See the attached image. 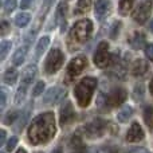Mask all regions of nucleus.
<instances>
[{
  "instance_id": "nucleus-39",
  "label": "nucleus",
  "mask_w": 153,
  "mask_h": 153,
  "mask_svg": "<svg viewBox=\"0 0 153 153\" xmlns=\"http://www.w3.org/2000/svg\"><path fill=\"white\" fill-rule=\"evenodd\" d=\"M8 31H10V24H8V22L3 20L1 24H0V35H1V36H4Z\"/></svg>"
},
{
  "instance_id": "nucleus-15",
  "label": "nucleus",
  "mask_w": 153,
  "mask_h": 153,
  "mask_svg": "<svg viewBox=\"0 0 153 153\" xmlns=\"http://www.w3.org/2000/svg\"><path fill=\"white\" fill-rule=\"evenodd\" d=\"M110 74L114 76L116 79H124L128 74V66H126V62H121L118 61L113 62L111 63V71Z\"/></svg>"
},
{
  "instance_id": "nucleus-41",
  "label": "nucleus",
  "mask_w": 153,
  "mask_h": 153,
  "mask_svg": "<svg viewBox=\"0 0 153 153\" xmlns=\"http://www.w3.org/2000/svg\"><path fill=\"white\" fill-rule=\"evenodd\" d=\"M0 138H1V141H0V145L1 146H4V144H5V137H7V132H5V130H1V132H0Z\"/></svg>"
},
{
  "instance_id": "nucleus-26",
  "label": "nucleus",
  "mask_w": 153,
  "mask_h": 153,
  "mask_svg": "<svg viewBox=\"0 0 153 153\" xmlns=\"http://www.w3.org/2000/svg\"><path fill=\"white\" fill-rule=\"evenodd\" d=\"M30 20H31V15L28 12H20L15 16V24L18 27H20V28L26 27L30 23Z\"/></svg>"
},
{
  "instance_id": "nucleus-3",
  "label": "nucleus",
  "mask_w": 153,
  "mask_h": 153,
  "mask_svg": "<svg viewBox=\"0 0 153 153\" xmlns=\"http://www.w3.org/2000/svg\"><path fill=\"white\" fill-rule=\"evenodd\" d=\"M98 81L93 76H85L82 78L74 87V95L78 105L81 108H87L91 102L93 94L97 89Z\"/></svg>"
},
{
  "instance_id": "nucleus-1",
  "label": "nucleus",
  "mask_w": 153,
  "mask_h": 153,
  "mask_svg": "<svg viewBox=\"0 0 153 153\" xmlns=\"http://www.w3.org/2000/svg\"><path fill=\"white\" fill-rule=\"evenodd\" d=\"M56 133L55 126V116L53 111H46L36 116L31 121L27 130L28 141L34 145L46 144L54 138Z\"/></svg>"
},
{
  "instance_id": "nucleus-37",
  "label": "nucleus",
  "mask_w": 153,
  "mask_h": 153,
  "mask_svg": "<svg viewBox=\"0 0 153 153\" xmlns=\"http://www.w3.org/2000/svg\"><path fill=\"white\" fill-rule=\"evenodd\" d=\"M0 95H1L0 108H1V110H4L5 105H7V90H5V87H1V89H0Z\"/></svg>"
},
{
  "instance_id": "nucleus-43",
  "label": "nucleus",
  "mask_w": 153,
  "mask_h": 153,
  "mask_svg": "<svg viewBox=\"0 0 153 153\" xmlns=\"http://www.w3.org/2000/svg\"><path fill=\"white\" fill-rule=\"evenodd\" d=\"M149 90H151V94L153 95V78H152L151 83H149Z\"/></svg>"
},
{
  "instance_id": "nucleus-35",
  "label": "nucleus",
  "mask_w": 153,
  "mask_h": 153,
  "mask_svg": "<svg viewBox=\"0 0 153 153\" xmlns=\"http://www.w3.org/2000/svg\"><path fill=\"white\" fill-rule=\"evenodd\" d=\"M120 28H121V23L120 22H114L113 24H111V28L110 31H109V35H110L111 39H116L117 35L120 34Z\"/></svg>"
},
{
  "instance_id": "nucleus-17",
  "label": "nucleus",
  "mask_w": 153,
  "mask_h": 153,
  "mask_svg": "<svg viewBox=\"0 0 153 153\" xmlns=\"http://www.w3.org/2000/svg\"><path fill=\"white\" fill-rule=\"evenodd\" d=\"M149 65L144 59H134V62L132 63V74L134 76H144L148 73Z\"/></svg>"
},
{
  "instance_id": "nucleus-21",
  "label": "nucleus",
  "mask_w": 153,
  "mask_h": 153,
  "mask_svg": "<svg viewBox=\"0 0 153 153\" xmlns=\"http://www.w3.org/2000/svg\"><path fill=\"white\" fill-rule=\"evenodd\" d=\"M48 45H50V36H42L39 40H38L36 45V50H35V58L39 59L40 56L43 55L46 50H47Z\"/></svg>"
},
{
  "instance_id": "nucleus-25",
  "label": "nucleus",
  "mask_w": 153,
  "mask_h": 153,
  "mask_svg": "<svg viewBox=\"0 0 153 153\" xmlns=\"http://www.w3.org/2000/svg\"><path fill=\"white\" fill-rule=\"evenodd\" d=\"M133 113H134V110H133L132 106H125V108H122L121 110L118 111L117 120H118L120 122H126V121H129V118L133 116Z\"/></svg>"
},
{
  "instance_id": "nucleus-45",
  "label": "nucleus",
  "mask_w": 153,
  "mask_h": 153,
  "mask_svg": "<svg viewBox=\"0 0 153 153\" xmlns=\"http://www.w3.org/2000/svg\"><path fill=\"white\" fill-rule=\"evenodd\" d=\"M149 28H151V31L153 32V19L151 20V23H149Z\"/></svg>"
},
{
  "instance_id": "nucleus-13",
  "label": "nucleus",
  "mask_w": 153,
  "mask_h": 153,
  "mask_svg": "<svg viewBox=\"0 0 153 153\" xmlns=\"http://www.w3.org/2000/svg\"><path fill=\"white\" fill-rule=\"evenodd\" d=\"M144 137H145V133L141 125L138 122H133L126 132V141L128 143H140L144 140Z\"/></svg>"
},
{
  "instance_id": "nucleus-8",
  "label": "nucleus",
  "mask_w": 153,
  "mask_h": 153,
  "mask_svg": "<svg viewBox=\"0 0 153 153\" xmlns=\"http://www.w3.org/2000/svg\"><path fill=\"white\" fill-rule=\"evenodd\" d=\"M153 8V0H143L133 11V20L138 24H145L149 20Z\"/></svg>"
},
{
  "instance_id": "nucleus-4",
  "label": "nucleus",
  "mask_w": 153,
  "mask_h": 153,
  "mask_svg": "<svg viewBox=\"0 0 153 153\" xmlns=\"http://www.w3.org/2000/svg\"><path fill=\"white\" fill-rule=\"evenodd\" d=\"M65 62V55L59 48H53L50 53L46 56V62H45V71L47 74H55Z\"/></svg>"
},
{
  "instance_id": "nucleus-6",
  "label": "nucleus",
  "mask_w": 153,
  "mask_h": 153,
  "mask_svg": "<svg viewBox=\"0 0 153 153\" xmlns=\"http://www.w3.org/2000/svg\"><path fill=\"white\" fill-rule=\"evenodd\" d=\"M111 58L113 55L109 51V45L108 42H101L97 46V50L94 53V63L100 69H105V67L111 65Z\"/></svg>"
},
{
  "instance_id": "nucleus-29",
  "label": "nucleus",
  "mask_w": 153,
  "mask_h": 153,
  "mask_svg": "<svg viewBox=\"0 0 153 153\" xmlns=\"http://www.w3.org/2000/svg\"><path fill=\"white\" fill-rule=\"evenodd\" d=\"M19 111L18 110H12L10 111V113L5 114L4 120H3V122H4V125H13L16 122V120L19 118Z\"/></svg>"
},
{
  "instance_id": "nucleus-28",
  "label": "nucleus",
  "mask_w": 153,
  "mask_h": 153,
  "mask_svg": "<svg viewBox=\"0 0 153 153\" xmlns=\"http://www.w3.org/2000/svg\"><path fill=\"white\" fill-rule=\"evenodd\" d=\"M53 1H54V0H43L42 8H40V12H39V19H38V23H40V22L45 19V16L47 15V12L50 11Z\"/></svg>"
},
{
  "instance_id": "nucleus-18",
  "label": "nucleus",
  "mask_w": 153,
  "mask_h": 153,
  "mask_svg": "<svg viewBox=\"0 0 153 153\" xmlns=\"http://www.w3.org/2000/svg\"><path fill=\"white\" fill-rule=\"evenodd\" d=\"M66 13H67V4L65 1L59 3L58 8H56V13H55V23L61 24V31H65V27H66Z\"/></svg>"
},
{
  "instance_id": "nucleus-11",
  "label": "nucleus",
  "mask_w": 153,
  "mask_h": 153,
  "mask_svg": "<svg viewBox=\"0 0 153 153\" xmlns=\"http://www.w3.org/2000/svg\"><path fill=\"white\" fill-rule=\"evenodd\" d=\"M75 118V111L74 108H73V103L70 101H66V102L62 103L61 110H59V122H61L62 126L65 125H69L74 121Z\"/></svg>"
},
{
  "instance_id": "nucleus-20",
  "label": "nucleus",
  "mask_w": 153,
  "mask_h": 153,
  "mask_svg": "<svg viewBox=\"0 0 153 153\" xmlns=\"http://www.w3.org/2000/svg\"><path fill=\"white\" fill-rule=\"evenodd\" d=\"M129 43L134 50H140L144 46V43H145V35H144L143 32H134V34L130 36Z\"/></svg>"
},
{
  "instance_id": "nucleus-32",
  "label": "nucleus",
  "mask_w": 153,
  "mask_h": 153,
  "mask_svg": "<svg viewBox=\"0 0 153 153\" xmlns=\"http://www.w3.org/2000/svg\"><path fill=\"white\" fill-rule=\"evenodd\" d=\"M70 146H71V149H85L81 136H78V134L73 136V138L70 140Z\"/></svg>"
},
{
  "instance_id": "nucleus-12",
  "label": "nucleus",
  "mask_w": 153,
  "mask_h": 153,
  "mask_svg": "<svg viewBox=\"0 0 153 153\" xmlns=\"http://www.w3.org/2000/svg\"><path fill=\"white\" fill-rule=\"evenodd\" d=\"M36 74H38L36 65H34V63L27 65V66L23 69V71H22V75H20V86L28 89V87L32 85L34 79L36 78Z\"/></svg>"
},
{
  "instance_id": "nucleus-38",
  "label": "nucleus",
  "mask_w": 153,
  "mask_h": 153,
  "mask_svg": "<svg viewBox=\"0 0 153 153\" xmlns=\"http://www.w3.org/2000/svg\"><path fill=\"white\" fill-rule=\"evenodd\" d=\"M16 144H18V138L16 137H11L10 140L7 141V144H5V149H7V152H11V151H13L15 149V146H16Z\"/></svg>"
},
{
  "instance_id": "nucleus-40",
  "label": "nucleus",
  "mask_w": 153,
  "mask_h": 153,
  "mask_svg": "<svg viewBox=\"0 0 153 153\" xmlns=\"http://www.w3.org/2000/svg\"><path fill=\"white\" fill-rule=\"evenodd\" d=\"M32 1H34V0H22L20 1V8L22 10H27V8L31 7Z\"/></svg>"
},
{
  "instance_id": "nucleus-34",
  "label": "nucleus",
  "mask_w": 153,
  "mask_h": 153,
  "mask_svg": "<svg viewBox=\"0 0 153 153\" xmlns=\"http://www.w3.org/2000/svg\"><path fill=\"white\" fill-rule=\"evenodd\" d=\"M45 91V82L43 81H38L35 83V86L32 87V97H39L43 94Z\"/></svg>"
},
{
  "instance_id": "nucleus-27",
  "label": "nucleus",
  "mask_w": 153,
  "mask_h": 153,
  "mask_svg": "<svg viewBox=\"0 0 153 153\" xmlns=\"http://www.w3.org/2000/svg\"><path fill=\"white\" fill-rule=\"evenodd\" d=\"M144 121L149 129H153V106H145L144 109Z\"/></svg>"
},
{
  "instance_id": "nucleus-16",
  "label": "nucleus",
  "mask_w": 153,
  "mask_h": 153,
  "mask_svg": "<svg viewBox=\"0 0 153 153\" xmlns=\"http://www.w3.org/2000/svg\"><path fill=\"white\" fill-rule=\"evenodd\" d=\"M31 110H32V102H30V105L27 106L26 109H24L23 111H22L20 114H19V118L16 120V122L13 125H15V130L16 132H22L23 130V128L26 126L27 121L30 120V114H31Z\"/></svg>"
},
{
  "instance_id": "nucleus-19",
  "label": "nucleus",
  "mask_w": 153,
  "mask_h": 153,
  "mask_svg": "<svg viewBox=\"0 0 153 153\" xmlns=\"http://www.w3.org/2000/svg\"><path fill=\"white\" fill-rule=\"evenodd\" d=\"M28 48H30V45H24L15 51V54H13V56H12V63L15 65V66H20V65L26 61Z\"/></svg>"
},
{
  "instance_id": "nucleus-42",
  "label": "nucleus",
  "mask_w": 153,
  "mask_h": 153,
  "mask_svg": "<svg viewBox=\"0 0 153 153\" xmlns=\"http://www.w3.org/2000/svg\"><path fill=\"white\" fill-rule=\"evenodd\" d=\"M51 153H63V149H62V146H56L51 151Z\"/></svg>"
},
{
  "instance_id": "nucleus-30",
  "label": "nucleus",
  "mask_w": 153,
  "mask_h": 153,
  "mask_svg": "<svg viewBox=\"0 0 153 153\" xmlns=\"http://www.w3.org/2000/svg\"><path fill=\"white\" fill-rule=\"evenodd\" d=\"M27 91H28V89H26V87H23V86H19L18 87L16 97H15V103H16V105H20V103L24 102L26 95H27Z\"/></svg>"
},
{
  "instance_id": "nucleus-33",
  "label": "nucleus",
  "mask_w": 153,
  "mask_h": 153,
  "mask_svg": "<svg viewBox=\"0 0 153 153\" xmlns=\"http://www.w3.org/2000/svg\"><path fill=\"white\" fill-rule=\"evenodd\" d=\"M18 5V1L16 0H4V4H3V10H4V13H11Z\"/></svg>"
},
{
  "instance_id": "nucleus-31",
  "label": "nucleus",
  "mask_w": 153,
  "mask_h": 153,
  "mask_svg": "<svg viewBox=\"0 0 153 153\" xmlns=\"http://www.w3.org/2000/svg\"><path fill=\"white\" fill-rule=\"evenodd\" d=\"M11 47H12V43L8 42V40H3V42L0 43V59H1V61L5 59L7 54L10 53Z\"/></svg>"
},
{
  "instance_id": "nucleus-36",
  "label": "nucleus",
  "mask_w": 153,
  "mask_h": 153,
  "mask_svg": "<svg viewBox=\"0 0 153 153\" xmlns=\"http://www.w3.org/2000/svg\"><path fill=\"white\" fill-rule=\"evenodd\" d=\"M144 51H145V56L148 58V61L153 62V43H148V45H145Z\"/></svg>"
},
{
  "instance_id": "nucleus-2",
  "label": "nucleus",
  "mask_w": 153,
  "mask_h": 153,
  "mask_svg": "<svg viewBox=\"0 0 153 153\" xmlns=\"http://www.w3.org/2000/svg\"><path fill=\"white\" fill-rule=\"evenodd\" d=\"M93 34V23L90 19H82L78 20L74 26L71 27L69 34V40H67V45L71 48V51L74 48L82 46L83 43H86L90 39Z\"/></svg>"
},
{
  "instance_id": "nucleus-44",
  "label": "nucleus",
  "mask_w": 153,
  "mask_h": 153,
  "mask_svg": "<svg viewBox=\"0 0 153 153\" xmlns=\"http://www.w3.org/2000/svg\"><path fill=\"white\" fill-rule=\"evenodd\" d=\"M15 153H27V151H26V149H23V148H20V149H18Z\"/></svg>"
},
{
  "instance_id": "nucleus-22",
  "label": "nucleus",
  "mask_w": 153,
  "mask_h": 153,
  "mask_svg": "<svg viewBox=\"0 0 153 153\" xmlns=\"http://www.w3.org/2000/svg\"><path fill=\"white\" fill-rule=\"evenodd\" d=\"M91 8V0H78L74 10V15H83Z\"/></svg>"
},
{
  "instance_id": "nucleus-10",
  "label": "nucleus",
  "mask_w": 153,
  "mask_h": 153,
  "mask_svg": "<svg viewBox=\"0 0 153 153\" xmlns=\"http://www.w3.org/2000/svg\"><path fill=\"white\" fill-rule=\"evenodd\" d=\"M66 90L61 86H53L43 94V103L47 106H53L55 103L61 102L66 97Z\"/></svg>"
},
{
  "instance_id": "nucleus-46",
  "label": "nucleus",
  "mask_w": 153,
  "mask_h": 153,
  "mask_svg": "<svg viewBox=\"0 0 153 153\" xmlns=\"http://www.w3.org/2000/svg\"><path fill=\"white\" fill-rule=\"evenodd\" d=\"M36 153H43V152H36Z\"/></svg>"
},
{
  "instance_id": "nucleus-9",
  "label": "nucleus",
  "mask_w": 153,
  "mask_h": 153,
  "mask_svg": "<svg viewBox=\"0 0 153 153\" xmlns=\"http://www.w3.org/2000/svg\"><path fill=\"white\" fill-rule=\"evenodd\" d=\"M86 67H87V58L85 55H78L75 58H73L70 61V63L67 65V69H66L67 78L70 79L76 78L79 74L83 73V70Z\"/></svg>"
},
{
  "instance_id": "nucleus-14",
  "label": "nucleus",
  "mask_w": 153,
  "mask_h": 153,
  "mask_svg": "<svg viewBox=\"0 0 153 153\" xmlns=\"http://www.w3.org/2000/svg\"><path fill=\"white\" fill-rule=\"evenodd\" d=\"M110 8H111L110 0H97L95 1L94 11H95V16H97L98 20H103L109 15Z\"/></svg>"
},
{
  "instance_id": "nucleus-7",
  "label": "nucleus",
  "mask_w": 153,
  "mask_h": 153,
  "mask_svg": "<svg viewBox=\"0 0 153 153\" xmlns=\"http://www.w3.org/2000/svg\"><path fill=\"white\" fill-rule=\"evenodd\" d=\"M106 128H108V124H106L103 120L101 118H95L93 121L87 122L83 126V133L87 138H100L105 134Z\"/></svg>"
},
{
  "instance_id": "nucleus-23",
  "label": "nucleus",
  "mask_w": 153,
  "mask_h": 153,
  "mask_svg": "<svg viewBox=\"0 0 153 153\" xmlns=\"http://www.w3.org/2000/svg\"><path fill=\"white\" fill-rule=\"evenodd\" d=\"M18 76H19V73L16 69H7V71L4 73V76H3V81L5 82V85H11L12 86L16 81H18Z\"/></svg>"
},
{
  "instance_id": "nucleus-5",
  "label": "nucleus",
  "mask_w": 153,
  "mask_h": 153,
  "mask_svg": "<svg viewBox=\"0 0 153 153\" xmlns=\"http://www.w3.org/2000/svg\"><path fill=\"white\" fill-rule=\"evenodd\" d=\"M128 97V91L121 86L113 87L109 90V93L103 97V103L106 105V108H118L125 102Z\"/></svg>"
},
{
  "instance_id": "nucleus-24",
  "label": "nucleus",
  "mask_w": 153,
  "mask_h": 153,
  "mask_svg": "<svg viewBox=\"0 0 153 153\" xmlns=\"http://www.w3.org/2000/svg\"><path fill=\"white\" fill-rule=\"evenodd\" d=\"M136 0H120V4H118V11L122 16H126L128 13L132 11L133 5H134Z\"/></svg>"
}]
</instances>
